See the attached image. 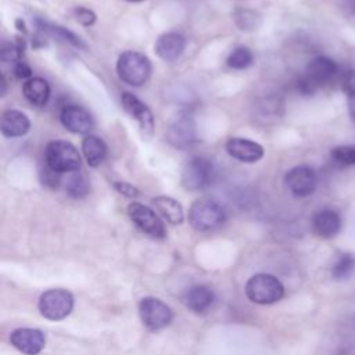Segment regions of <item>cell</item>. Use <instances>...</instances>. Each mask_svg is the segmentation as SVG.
Segmentation results:
<instances>
[{
  "label": "cell",
  "instance_id": "obj_31",
  "mask_svg": "<svg viewBox=\"0 0 355 355\" xmlns=\"http://www.w3.org/2000/svg\"><path fill=\"white\" fill-rule=\"evenodd\" d=\"M73 15L78 22H80L85 26H92L96 22V14L85 7H76L73 10Z\"/></svg>",
  "mask_w": 355,
  "mask_h": 355
},
{
  "label": "cell",
  "instance_id": "obj_24",
  "mask_svg": "<svg viewBox=\"0 0 355 355\" xmlns=\"http://www.w3.org/2000/svg\"><path fill=\"white\" fill-rule=\"evenodd\" d=\"M65 191L72 198H83L90 191V183L83 173L76 171V172H72L67 179Z\"/></svg>",
  "mask_w": 355,
  "mask_h": 355
},
{
  "label": "cell",
  "instance_id": "obj_11",
  "mask_svg": "<svg viewBox=\"0 0 355 355\" xmlns=\"http://www.w3.org/2000/svg\"><path fill=\"white\" fill-rule=\"evenodd\" d=\"M121 103L125 111L137 121L139 128L144 137H151L154 133V115L151 110L136 96L129 92L122 93Z\"/></svg>",
  "mask_w": 355,
  "mask_h": 355
},
{
  "label": "cell",
  "instance_id": "obj_37",
  "mask_svg": "<svg viewBox=\"0 0 355 355\" xmlns=\"http://www.w3.org/2000/svg\"><path fill=\"white\" fill-rule=\"evenodd\" d=\"M348 111H349L351 116L355 119V94H354V96H349V100H348Z\"/></svg>",
  "mask_w": 355,
  "mask_h": 355
},
{
  "label": "cell",
  "instance_id": "obj_7",
  "mask_svg": "<svg viewBox=\"0 0 355 355\" xmlns=\"http://www.w3.org/2000/svg\"><path fill=\"white\" fill-rule=\"evenodd\" d=\"M139 313L143 324L151 331L162 330L172 322L171 308L155 297L143 298L139 304Z\"/></svg>",
  "mask_w": 355,
  "mask_h": 355
},
{
  "label": "cell",
  "instance_id": "obj_32",
  "mask_svg": "<svg viewBox=\"0 0 355 355\" xmlns=\"http://www.w3.org/2000/svg\"><path fill=\"white\" fill-rule=\"evenodd\" d=\"M114 187L118 193L126 196V197H130V198H135L140 194L139 189L135 187L133 184L130 183H126V182H114Z\"/></svg>",
  "mask_w": 355,
  "mask_h": 355
},
{
  "label": "cell",
  "instance_id": "obj_9",
  "mask_svg": "<svg viewBox=\"0 0 355 355\" xmlns=\"http://www.w3.org/2000/svg\"><path fill=\"white\" fill-rule=\"evenodd\" d=\"M197 137L196 122L193 116L187 112H180L169 122L166 129L168 141L176 148L190 147Z\"/></svg>",
  "mask_w": 355,
  "mask_h": 355
},
{
  "label": "cell",
  "instance_id": "obj_18",
  "mask_svg": "<svg viewBox=\"0 0 355 355\" xmlns=\"http://www.w3.org/2000/svg\"><path fill=\"white\" fill-rule=\"evenodd\" d=\"M31 129L29 118L18 110H7L1 115V135L4 137H21Z\"/></svg>",
  "mask_w": 355,
  "mask_h": 355
},
{
  "label": "cell",
  "instance_id": "obj_25",
  "mask_svg": "<svg viewBox=\"0 0 355 355\" xmlns=\"http://www.w3.org/2000/svg\"><path fill=\"white\" fill-rule=\"evenodd\" d=\"M252 61H254L252 51L245 46H239L229 54L226 64L232 69H245L252 64Z\"/></svg>",
  "mask_w": 355,
  "mask_h": 355
},
{
  "label": "cell",
  "instance_id": "obj_39",
  "mask_svg": "<svg viewBox=\"0 0 355 355\" xmlns=\"http://www.w3.org/2000/svg\"><path fill=\"white\" fill-rule=\"evenodd\" d=\"M0 80H1V86H3V90L0 93H1V96H4V93H6V79H4L3 75L0 76Z\"/></svg>",
  "mask_w": 355,
  "mask_h": 355
},
{
  "label": "cell",
  "instance_id": "obj_23",
  "mask_svg": "<svg viewBox=\"0 0 355 355\" xmlns=\"http://www.w3.org/2000/svg\"><path fill=\"white\" fill-rule=\"evenodd\" d=\"M153 204L169 223L179 225L183 222V208L175 198L168 196H158L153 198Z\"/></svg>",
  "mask_w": 355,
  "mask_h": 355
},
{
  "label": "cell",
  "instance_id": "obj_4",
  "mask_svg": "<svg viewBox=\"0 0 355 355\" xmlns=\"http://www.w3.org/2000/svg\"><path fill=\"white\" fill-rule=\"evenodd\" d=\"M244 290L250 301L261 305L277 302L284 295V286L282 282L269 273L254 275L248 279Z\"/></svg>",
  "mask_w": 355,
  "mask_h": 355
},
{
  "label": "cell",
  "instance_id": "obj_5",
  "mask_svg": "<svg viewBox=\"0 0 355 355\" xmlns=\"http://www.w3.org/2000/svg\"><path fill=\"white\" fill-rule=\"evenodd\" d=\"M215 169L212 162L205 157H193L183 168L182 184L186 190H204L212 184Z\"/></svg>",
  "mask_w": 355,
  "mask_h": 355
},
{
  "label": "cell",
  "instance_id": "obj_26",
  "mask_svg": "<svg viewBox=\"0 0 355 355\" xmlns=\"http://www.w3.org/2000/svg\"><path fill=\"white\" fill-rule=\"evenodd\" d=\"M354 272H355V259L349 254H343L336 261V263L333 265V269H331V275L337 280H345V279L351 277L354 275Z\"/></svg>",
  "mask_w": 355,
  "mask_h": 355
},
{
  "label": "cell",
  "instance_id": "obj_2",
  "mask_svg": "<svg viewBox=\"0 0 355 355\" xmlns=\"http://www.w3.org/2000/svg\"><path fill=\"white\" fill-rule=\"evenodd\" d=\"M116 72L121 80L139 87L148 80L151 75V62L144 54L135 50H126L116 61Z\"/></svg>",
  "mask_w": 355,
  "mask_h": 355
},
{
  "label": "cell",
  "instance_id": "obj_6",
  "mask_svg": "<svg viewBox=\"0 0 355 355\" xmlns=\"http://www.w3.org/2000/svg\"><path fill=\"white\" fill-rule=\"evenodd\" d=\"M73 308V297L62 288H51L44 291L39 298V311L49 320L65 319Z\"/></svg>",
  "mask_w": 355,
  "mask_h": 355
},
{
  "label": "cell",
  "instance_id": "obj_29",
  "mask_svg": "<svg viewBox=\"0 0 355 355\" xmlns=\"http://www.w3.org/2000/svg\"><path fill=\"white\" fill-rule=\"evenodd\" d=\"M330 158L341 166L355 165V144H344L334 147L330 151Z\"/></svg>",
  "mask_w": 355,
  "mask_h": 355
},
{
  "label": "cell",
  "instance_id": "obj_19",
  "mask_svg": "<svg viewBox=\"0 0 355 355\" xmlns=\"http://www.w3.org/2000/svg\"><path fill=\"white\" fill-rule=\"evenodd\" d=\"M215 300L214 291L202 284H197L190 287L189 290H186L184 295H183V302L184 305L196 312V313H202L205 311H208L212 305Z\"/></svg>",
  "mask_w": 355,
  "mask_h": 355
},
{
  "label": "cell",
  "instance_id": "obj_20",
  "mask_svg": "<svg viewBox=\"0 0 355 355\" xmlns=\"http://www.w3.org/2000/svg\"><path fill=\"white\" fill-rule=\"evenodd\" d=\"M22 92L25 98L36 107H43L50 98V86L46 79L39 76L28 79L24 83Z\"/></svg>",
  "mask_w": 355,
  "mask_h": 355
},
{
  "label": "cell",
  "instance_id": "obj_12",
  "mask_svg": "<svg viewBox=\"0 0 355 355\" xmlns=\"http://www.w3.org/2000/svg\"><path fill=\"white\" fill-rule=\"evenodd\" d=\"M10 343L26 355H37L44 348L46 337L39 329L21 327L10 334Z\"/></svg>",
  "mask_w": 355,
  "mask_h": 355
},
{
  "label": "cell",
  "instance_id": "obj_8",
  "mask_svg": "<svg viewBox=\"0 0 355 355\" xmlns=\"http://www.w3.org/2000/svg\"><path fill=\"white\" fill-rule=\"evenodd\" d=\"M128 215L130 220L146 234L155 239H164L166 236L164 222L151 208L133 201L128 205Z\"/></svg>",
  "mask_w": 355,
  "mask_h": 355
},
{
  "label": "cell",
  "instance_id": "obj_1",
  "mask_svg": "<svg viewBox=\"0 0 355 355\" xmlns=\"http://www.w3.org/2000/svg\"><path fill=\"white\" fill-rule=\"evenodd\" d=\"M226 220L225 208L212 198L196 200L189 209V222L198 232H209L220 227Z\"/></svg>",
  "mask_w": 355,
  "mask_h": 355
},
{
  "label": "cell",
  "instance_id": "obj_14",
  "mask_svg": "<svg viewBox=\"0 0 355 355\" xmlns=\"http://www.w3.org/2000/svg\"><path fill=\"white\" fill-rule=\"evenodd\" d=\"M226 151L230 157L247 164L257 162L263 157V147L244 137H230L226 141Z\"/></svg>",
  "mask_w": 355,
  "mask_h": 355
},
{
  "label": "cell",
  "instance_id": "obj_16",
  "mask_svg": "<svg viewBox=\"0 0 355 355\" xmlns=\"http://www.w3.org/2000/svg\"><path fill=\"white\" fill-rule=\"evenodd\" d=\"M186 47V39L178 32H168L161 35L155 43V53L164 61L178 60Z\"/></svg>",
  "mask_w": 355,
  "mask_h": 355
},
{
  "label": "cell",
  "instance_id": "obj_22",
  "mask_svg": "<svg viewBox=\"0 0 355 355\" xmlns=\"http://www.w3.org/2000/svg\"><path fill=\"white\" fill-rule=\"evenodd\" d=\"M36 24H37V29L40 32H43L46 36L55 37L57 40L69 43V44H72L75 47H80V49L86 47V44L82 42V39L79 36H76L73 32L68 31L67 28H62L60 25H53V24H50L47 21H43L40 18L36 19Z\"/></svg>",
  "mask_w": 355,
  "mask_h": 355
},
{
  "label": "cell",
  "instance_id": "obj_34",
  "mask_svg": "<svg viewBox=\"0 0 355 355\" xmlns=\"http://www.w3.org/2000/svg\"><path fill=\"white\" fill-rule=\"evenodd\" d=\"M343 90L348 96L355 94V69H351L345 73V76L343 79Z\"/></svg>",
  "mask_w": 355,
  "mask_h": 355
},
{
  "label": "cell",
  "instance_id": "obj_3",
  "mask_svg": "<svg viewBox=\"0 0 355 355\" xmlns=\"http://www.w3.org/2000/svg\"><path fill=\"white\" fill-rule=\"evenodd\" d=\"M44 164L62 175L79 171L82 159L73 144L65 140H54L46 146Z\"/></svg>",
  "mask_w": 355,
  "mask_h": 355
},
{
  "label": "cell",
  "instance_id": "obj_30",
  "mask_svg": "<svg viewBox=\"0 0 355 355\" xmlns=\"http://www.w3.org/2000/svg\"><path fill=\"white\" fill-rule=\"evenodd\" d=\"M40 180L44 186L47 187H51V189H55L60 186L61 183V173L50 169L46 164H44V168L40 171Z\"/></svg>",
  "mask_w": 355,
  "mask_h": 355
},
{
  "label": "cell",
  "instance_id": "obj_28",
  "mask_svg": "<svg viewBox=\"0 0 355 355\" xmlns=\"http://www.w3.org/2000/svg\"><path fill=\"white\" fill-rule=\"evenodd\" d=\"M25 50V42L17 37L14 43H4L0 49V60L3 62H19Z\"/></svg>",
  "mask_w": 355,
  "mask_h": 355
},
{
  "label": "cell",
  "instance_id": "obj_10",
  "mask_svg": "<svg viewBox=\"0 0 355 355\" xmlns=\"http://www.w3.org/2000/svg\"><path fill=\"white\" fill-rule=\"evenodd\" d=\"M284 182L294 197H308L316 189V173L306 165H298L286 173Z\"/></svg>",
  "mask_w": 355,
  "mask_h": 355
},
{
  "label": "cell",
  "instance_id": "obj_21",
  "mask_svg": "<svg viewBox=\"0 0 355 355\" xmlns=\"http://www.w3.org/2000/svg\"><path fill=\"white\" fill-rule=\"evenodd\" d=\"M82 151L89 166H98L107 155V144L104 140L94 135H87L82 140Z\"/></svg>",
  "mask_w": 355,
  "mask_h": 355
},
{
  "label": "cell",
  "instance_id": "obj_15",
  "mask_svg": "<svg viewBox=\"0 0 355 355\" xmlns=\"http://www.w3.org/2000/svg\"><path fill=\"white\" fill-rule=\"evenodd\" d=\"M341 229L340 215L330 208L318 211L312 218V230L322 239H331L338 234Z\"/></svg>",
  "mask_w": 355,
  "mask_h": 355
},
{
  "label": "cell",
  "instance_id": "obj_40",
  "mask_svg": "<svg viewBox=\"0 0 355 355\" xmlns=\"http://www.w3.org/2000/svg\"><path fill=\"white\" fill-rule=\"evenodd\" d=\"M126 1H133V3H136V1H143V0H126Z\"/></svg>",
  "mask_w": 355,
  "mask_h": 355
},
{
  "label": "cell",
  "instance_id": "obj_27",
  "mask_svg": "<svg viewBox=\"0 0 355 355\" xmlns=\"http://www.w3.org/2000/svg\"><path fill=\"white\" fill-rule=\"evenodd\" d=\"M234 22L241 31H254L261 25V17L252 10H237L234 12Z\"/></svg>",
  "mask_w": 355,
  "mask_h": 355
},
{
  "label": "cell",
  "instance_id": "obj_13",
  "mask_svg": "<svg viewBox=\"0 0 355 355\" xmlns=\"http://www.w3.org/2000/svg\"><path fill=\"white\" fill-rule=\"evenodd\" d=\"M60 121L72 133H87L93 128V118L89 111L76 104L65 105L60 112Z\"/></svg>",
  "mask_w": 355,
  "mask_h": 355
},
{
  "label": "cell",
  "instance_id": "obj_35",
  "mask_svg": "<svg viewBox=\"0 0 355 355\" xmlns=\"http://www.w3.org/2000/svg\"><path fill=\"white\" fill-rule=\"evenodd\" d=\"M14 75L18 78V79H31L32 78V69L31 67L24 62V61H19L15 64L14 67Z\"/></svg>",
  "mask_w": 355,
  "mask_h": 355
},
{
  "label": "cell",
  "instance_id": "obj_33",
  "mask_svg": "<svg viewBox=\"0 0 355 355\" xmlns=\"http://www.w3.org/2000/svg\"><path fill=\"white\" fill-rule=\"evenodd\" d=\"M297 87H298V92L302 96H312L316 92V89H318V86L312 80H309L305 75L298 80Z\"/></svg>",
  "mask_w": 355,
  "mask_h": 355
},
{
  "label": "cell",
  "instance_id": "obj_17",
  "mask_svg": "<svg viewBox=\"0 0 355 355\" xmlns=\"http://www.w3.org/2000/svg\"><path fill=\"white\" fill-rule=\"evenodd\" d=\"M337 72V64L326 55H318L306 65L305 76L312 80L316 86L330 80Z\"/></svg>",
  "mask_w": 355,
  "mask_h": 355
},
{
  "label": "cell",
  "instance_id": "obj_38",
  "mask_svg": "<svg viewBox=\"0 0 355 355\" xmlns=\"http://www.w3.org/2000/svg\"><path fill=\"white\" fill-rule=\"evenodd\" d=\"M17 26H18V29L21 31V32H26V29H25V24H24V21L19 18V19H17Z\"/></svg>",
  "mask_w": 355,
  "mask_h": 355
},
{
  "label": "cell",
  "instance_id": "obj_36",
  "mask_svg": "<svg viewBox=\"0 0 355 355\" xmlns=\"http://www.w3.org/2000/svg\"><path fill=\"white\" fill-rule=\"evenodd\" d=\"M340 4L347 15H355V0H340Z\"/></svg>",
  "mask_w": 355,
  "mask_h": 355
}]
</instances>
